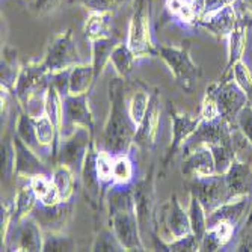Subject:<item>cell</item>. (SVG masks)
I'll return each mask as SVG.
<instances>
[{
	"mask_svg": "<svg viewBox=\"0 0 252 252\" xmlns=\"http://www.w3.org/2000/svg\"><path fill=\"white\" fill-rule=\"evenodd\" d=\"M107 93L110 109L103 127V150H107L113 156L127 154L130 148L134 145V134L137 126L133 123L128 112L124 79L118 76L117 79L110 80L107 86Z\"/></svg>",
	"mask_w": 252,
	"mask_h": 252,
	"instance_id": "1",
	"label": "cell"
},
{
	"mask_svg": "<svg viewBox=\"0 0 252 252\" xmlns=\"http://www.w3.org/2000/svg\"><path fill=\"white\" fill-rule=\"evenodd\" d=\"M109 226L126 251H145L139 220L136 216L134 193L128 185H110L107 192Z\"/></svg>",
	"mask_w": 252,
	"mask_h": 252,
	"instance_id": "2",
	"label": "cell"
},
{
	"mask_svg": "<svg viewBox=\"0 0 252 252\" xmlns=\"http://www.w3.org/2000/svg\"><path fill=\"white\" fill-rule=\"evenodd\" d=\"M151 0H133V12L127 29V45L137 58L157 56V47L150 31Z\"/></svg>",
	"mask_w": 252,
	"mask_h": 252,
	"instance_id": "3",
	"label": "cell"
},
{
	"mask_svg": "<svg viewBox=\"0 0 252 252\" xmlns=\"http://www.w3.org/2000/svg\"><path fill=\"white\" fill-rule=\"evenodd\" d=\"M50 86V71L41 62H28L21 65L12 93L20 107H25L33 98L45 95V91Z\"/></svg>",
	"mask_w": 252,
	"mask_h": 252,
	"instance_id": "4",
	"label": "cell"
},
{
	"mask_svg": "<svg viewBox=\"0 0 252 252\" xmlns=\"http://www.w3.org/2000/svg\"><path fill=\"white\" fill-rule=\"evenodd\" d=\"M157 56L166 63L175 82L185 91L190 93L201 76V70L193 62L189 49L178 47V45H158Z\"/></svg>",
	"mask_w": 252,
	"mask_h": 252,
	"instance_id": "5",
	"label": "cell"
},
{
	"mask_svg": "<svg viewBox=\"0 0 252 252\" xmlns=\"http://www.w3.org/2000/svg\"><path fill=\"white\" fill-rule=\"evenodd\" d=\"M205 93L212 94L216 100L219 117L236 127L239 113L245 106L249 104V100L234 79H220L219 82L212 83L205 89Z\"/></svg>",
	"mask_w": 252,
	"mask_h": 252,
	"instance_id": "6",
	"label": "cell"
},
{
	"mask_svg": "<svg viewBox=\"0 0 252 252\" xmlns=\"http://www.w3.org/2000/svg\"><path fill=\"white\" fill-rule=\"evenodd\" d=\"M42 63L50 73L71 70L73 66L83 63L71 29H66L50 39L42 58Z\"/></svg>",
	"mask_w": 252,
	"mask_h": 252,
	"instance_id": "7",
	"label": "cell"
},
{
	"mask_svg": "<svg viewBox=\"0 0 252 252\" xmlns=\"http://www.w3.org/2000/svg\"><path fill=\"white\" fill-rule=\"evenodd\" d=\"M93 142V130L88 127H77L70 136L59 137L55 165H66L74 174H80L85 157Z\"/></svg>",
	"mask_w": 252,
	"mask_h": 252,
	"instance_id": "8",
	"label": "cell"
},
{
	"mask_svg": "<svg viewBox=\"0 0 252 252\" xmlns=\"http://www.w3.org/2000/svg\"><path fill=\"white\" fill-rule=\"evenodd\" d=\"M44 231L39 223L32 218L26 216L18 222H14L9 228L8 239L2 246L6 251H25V252H38L42 251Z\"/></svg>",
	"mask_w": 252,
	"mask_h": 252,
	"instance_id": "9",
	"label": "cell"
},
{
	"mask_svg": "<svg viewBox=\"0 0 252 252\" xmlns=\"http://www.w3.org/2000/svg\"><path fill=\"white\" fill-rule=\"evenodd\" d=\"M77 127H88L93 131L95 127V120L89 106L88 94H68L63 97V117L59 130V137L70 136Z\"/></svg>",
	"mask_w": 252,
	"mask_h": 252,
	"instance_id": "10",
	"label": "cell"
},
{
	"mask_svg": "<svg viewBox=\"0 0 252 252\" xmlns=\"http://www.w3.org/2000/svg\"><path fill=\"white\" fill-rule=\"evenodd\" d=\"M162 212L163 213H160V218H162V230L158 231V239L165 245L192 233L189 213L180 204L177 195L171 196L168 204H165L162 207Z\"/></svg>",
	"mask_w": 252,
	"mask_h": 252,
	"instance_id": "11",
	"label": "cell"
},
{
	"mask_svg": "<svg viewBox=\"0 0 252 252\" xmlns=\"http://www.w3.org/2000/svg\"><path fill=\"white\" fill-rule=\"evenodd\" d=\"M190 193L199 199L207 215L218 209L223 202L230 201L225 177L220 174H213L207 177H193L190 185Z\"/></svg>",
	"mask_w": 252,
	"mask_h": 252,
	"instance_id": "12",
	"label": "cell"
},
{
	"mask_svg": "<svg viewBox=\"0 0 252 252\" xmlns=\"http://www.w3.org/2000/svg\"><path fill=\"white\" fill-rule=\"evenodd\" d=\"M233 128L234 127L230 123H226L220 117L215 120H201L196 130L185 142V145H183V153L188 154L196 147H201V145L213 147V145H218V144H222L228 139H231Z\"/></svg>",
	"mask_w": 252,
	"mask_h": 252,
	"instance_id": "13",
	"label": "cell"
},
{
	"mask_svg": "<svg viewBox=\"0 0 252 252\" xmlns=\"http://www.w3.org/2000/svg\"><path fill=\"white\" fill-rule=\"evenodd\" d=\"M73 213V202L61 201L58 204L45 205L38 202L31 216L39 223L44 233H62Z\"/></svg>",
	"mask_w": 252,
	"mask_h": 252,
	"instance_id": "14",
	"label": "cell"
},
{
	"mask_svg": "<svg viewBox=\"0 0 252 252\" xmlns=\"http://www.w3.org/2000/svg\"><path fill=\"white\" fill-rule=\"evenodd\" d=\"M14 147H15V163H14V175L31 180L32 177L45 174L52 175V171L47 163L41 158V156L26 145L20 137L14 136Z\"/></svg>",
	"mask_w": 252,
	"mask_h": 252,
	"instance_id": "15",
	"label": "cell"
},
{
	"mask_svg": "<svg viewBox=\"0 0 252 252\" xmlns=\"http://www.w3.org/2000/svg\"><path fill=\"white\" fill-rule=\"evenodd\" d=\"M158 123H160V97L157 93H153L145 117L136 127L134 145L139 147L141 150H151L156 142Z\"/></svg>",
	"mask_w": 252,
	"mask_h": 252,
	"instance_id": "16",
	"label": "cell"
},
{
	"mask_svg": "<svg viewBox=\"0 0 252 252\" xmlns=\"http://www.w3.org/2000/svg\"><path fill=\"white\" fill-rule=\"evenodd\" d=\"M225 183L228 188L230 201L239 196H252V165L236 158L225 174Z\"/></svg>",
	"mask_w": 252,
	"mask_h": 252,
	"instance_id": "17",
	"label": "cell"
},
{
	"mask_svg": "<svg viewBox=\"0 0 252 252\" xmlns=\"http://www.w3.org/2000/svg\"><path fill=\"white\" fill-rule=\"evenodd\" d=\"M171 123H172V137H171V145L168 148L166 160H171L175 153L183 148L185 142L192 136V133L196 130V127L201 123V117H192L189 113H183V112H171Z\"/></svg>",
	"mask_w": 252,
	"mask_h": 252,
	"instance_id": "18",
	"label": "cell"
},
{
	"mask_svg": "<svg viewBox=\"0 0 252 252\" xmlns=\"http://www.w3.org/2000/svg\"><path fill=\"white\" fill-rule=\"evenodd\" d=\"M251 204H252V198L249 195L226 201L207 215V223L209 226H212L218 222H228L236 228L242 222V219L248 216Z\"/></svg>",
	"mask_w": 252,
	"mask_h": 252,
	"instance_id": "19",
	"label": "cell"
},
{
	"mask_svg": "<svg viewBox=\"0 0 252 252\" xmlns=\"http://www.w3.org/2000/svg\"><path fill=\"white\" fill-rule=\"evenodd\" d=\"M181 172L185 177H207L216 174L215 171V160L210 147L201 145L195 150L185 154L181 163Z\"/></svg>",
	"mask_w": 252,
	"mask_h": 252,
	"instance_id": "20",
	"label": "cell"
},
{
	"mask_svg": "<svg viewBox=\"0 0 252 252\" xmlns=\"http://www.w3.org/2000/svg\"><path fill=\"white\" fill-rule=\"evenodd\" d=\"M252 25V15L248 18L239 14V21L233 32L228 35V59H226V68L222 74V79H225L228 74L233 71V66L242 61V56L246 49V39H248V31Z\"/></svg>",
	"mask_w": 252,
	"mask_h": 252,
	"instance_id": "21",
	"label": "cell"
},
{
	"mask_svg": "<svg viewBox=\"0 0 252 252\" xmlns=\"http://www.w3.org/2000/svg\"><path fill=\"white\" fill-rule=\"evenodd\" d=\"M97 154H98V148L93 142L88 150V154L85 157V162H83V166L80 171L85 193H86L88 199L94 205L97 204V201L101 199V195H103L101 189L104 186L98 177V172H97Z\"/></svg>",
	"mask_w": 252,
	"mask_h": 252,
	"instance_id": "22",
	"label": "cell"
},
{
	"mask_svg": "<svg viewBox=\"0 0 252 252\" xmlns=\"http://www.w3.org/2000/svg\"><path fill=\"white\" fill-rule=\"evenodd\" d=\"M239 21V12L236 11V8L233 5H228L219 11H216L215 14L209 15L207 18H204L198 23V26L204 28L207 32H210L212 35H215L216 38H228L233 32V29L236 28Z\"/></svg>",
	"mask_w": 252,
	"mask_h": 252,
	"instance_id": "23",
	"label": "cell"
},
{
	"mask_svg": "<svg viewBox=\"0 0 252 252\" xmlns=\"http://www.w3.org/2000/svg\"><path fill=\"white\" fill-rule=\"evenodd\" d=\"M134 193V205H136V216L139 220V228L142 239L145 240L147 234H151L153 225V201H151V190L148 189V181H142L133 188Z\"/></svg>",
	"mask_w": 252,
	"mask_h": 252,
	"instance_id": "24",
	"label": "cell"
},
{
	"mask_svg": "<svg viewBox=\"0 0 252 252\" xmlns=\"http://www.w3.org/2000/svg\"><path fill=\"white\" fill-rule=\"evenodd\" d=\"M120 41L113 36L91 41V61L89 62L94 68L95 79H98L103 74L107 63H110V56Z\"/></svg>",
	"mask_w": 252,
	"mask_h": 252,
	"instance_id": "25",
	"label": "cell"
},
{
	"mask_svg": "<svg viewBox=\"0 0 252 252\" xmlns=\"http://www.w3.org/2000/svg\"><path fill=\"white\" fill-rule=\"evenodd\" d=\"M95 73L91 62H83L70 70V93L71 95L88 94L91 86L95 82Z\"/></svg>",
	"mask_w": 252,
	"mask_h": 252,
	"instance_id": "26",
	"label": "cell"
},
{
	"mask_svg": "<svg viewBox=\"0 0 252 252\" xmlns=\"http://www.w3.org/2000/svg\"><path fill=\"white\" fill-rule=\"evenodd\" d=\"M39 202L38 196L35 195L31 183L28 180L26 185H23L15 198H14V215H12V223L14 222H18L21 219H25L26 216H31L32 210L35 209V205Z\"/></svg>",
	"mask_w": 252,
	"mask_h": 252,
	"instance_id": "27",
	"label": "cell"
},
{
	"mask_svg": "<svg viewBox=\"0 0 252 252\" xmlns=\"http://www.w3.org/2000/svg\"><path fill=\"white\" fill-rule=\"evenodd\" d=\"M85 35L89 41L112 36V12H89Z\"/></svg>",
	"mask_w": 252,
	"mask_h": 252,
	"instance_id": "28",
	"label": "cell"
},
{
	"mask_svg": "<svg viewBox=\"0 0 252 252\" xmlns=\"http://www.w3.org/2000/svg\"><path fill=\"white\" fill-rule=\"evenodd\" d=\"M74 172L66 165L56 163L52 171V181L61 196V201H70L74 193Z\"/></svg>",
	"mask_w": 252,
	"mask_h": 252,
	"instance_id": "29",
	"label": "cell"
},
{
	"mask_svg": "<svg viewBox=\"0 0 252 252\" xmlns=\"http://www.w3.org/2000/svg\"><path fill=\"white\" fill-rule=\"evenodd\" d=\"M15 134L20 137V139L25 142L26 145H29L31 148H33L38 154L42 150V147L38 142L36 137V130H35V118H32L28 112L20 110L18 117H17V123H15Z\"/></svg>",
	"mask_w": 252,
	"mask_h": 252,
	"instance_id": "30",
	"label": "cell"
},
{
	"mask_svg": "<svg viewBox=\"0 0 252 252\" xmlns=\"http://www.w3.org/2000/svg\"><path fill=\"white\" fill-rule=\"evenodd\" d=\"M29 183H31L35 195L38 196L39 202H42L45 205H52V204L61 202V196H59V193H58V190H56V188L53 185L50 175L41 174V175L32 177L29 180Z\"/></svg>",
	"mask_w": 252,
	"mask_h": 252,
	"instance_id": "31",
	"label": "cell"
},
{
	"mask_svg": "<svg viewBox=\"0 0 252 252\" xmlns=\"http://www.w3.org/2000/svg\"><path fill=\"white\" fill-rule=\"evenodd\" d=\"M134 61H136V56L130 50L127 42H120L110 56V63L113 66V70H115V73L123 79L128 77L130 73L133 71Z\"/></svg>",
	"mask_w": 252,
	"mask_h": 252,
	"instance_id": "32",
	"label": "cell"
},
{
	"mask_svg": "<svg viewBox=\"0 0 252 252\" xmlns=\"http://www.w3.org/2000/svg\"><path fill=\"white\" fill-rule=\"evenodd\" d=\"M44 113L61 130L62 117H63V97L61 95V93H59V91L53 85H50L47 88V91H45V97H44Z\"/></svg>",
	"mask_w": 252,
	"mask_h": 252,
	"instance_id": "33",
	"label": "cell"
},
{
	"mask_svg": "<svg viewBox=\"0 0 252 252\" xmlns=\"http://www.w3.org/2000/svg\"><path fill=\"white\" fill-rule=\"evenodd\" d=\"M188 213H189V219H190V228L192 233L199 239L204 237V234L209 230V223H207V212L202 207V204L199 202V199L190 193V199H189V207H188Z\"/></svg>",
	"mask_w": 252,
	"mask_h": 252,
	"instance_id": "34",
	"label": "cell"
},
{
	"mask_svg": "<svg viewBox=\"0 0 252 252\" xmlns=\"http://www.w3.org/2000/svg\"><path fill=\"white\" fill-rule=\"evenodd\" d=\"M212 154H213V160H215V171L216 174L223 175L230 166L233 165V162L237 158L234 147H233V141L228 139L222 144L213 145L210 147Z\"/></svg>",
	"mask_w": 252,
	"mask_h": 252,
	"instance_id": "35",
	"label": "cell"
},
{
	"mask_svg": "<svg viewBox=\"0 0 252 252\" xmlns=\"http://www.w3.org/2000/svg\"><path fill=\"white\" fill-rule=\"evenodd\" d=\"M134 175V168L127 154H118L113 160L112 185H130Z\"/></svg>",
	"mask_w": 252,
	"mask_h": 252,
	"instance_id": "36",
	"label": "cell"
},
{
	"mask_svg": "<svg viewBox=\"0 0 252 252\" xmlns=\"http://www.w3.org/2000/svg\"><path fill=\"white\" fill-rule=\"evenodd\" d=\"M42 251L45 252H70L76 251V240L62 233H44Z\"/></svg>",
	"mask_w": 252,
	"mask_h": 252,
	"instance_id": "37",
	"label": "cell"
},
{
	"mask_svg": "<svg viewBox=\"0 0 252 252\" xmlns=\"http://www.w3.org/2000/svg\"><path fill=\"white\" fill-rule=\"evenodd\" d=\"M91 251H95V252H121L126 249L121 245V242L118 240L117 234L113 233V230L109 226L97 234L93 246H91Z\"/></svg>",
	"mask_w": 252,
	"mask_h": 252,
	"instance_id": "38",
	"label": "cell"
},
{
	"mask_svg": "<svg viewBox=\"0 0 252 252\" xmlns=\"http://www.w3.org/2000/svg\"><path fill=\"white\" fill-rule=\"evenodd\" d=\"M166 9L172 17L186 23V25H195L196 23L190 0H166Z\"/></svg>",
	"mask_w": 252,
	"mask_h": 252,
	"instance_id": "39",
	"label": "cell"
},
{
	"mask_svg": "<svg viewBox=\"0 0 252 252\" xmlns=\"http://www.w3.org/2000/svg\"><path fill=\"white\" fill-rule=\"evenodd\" d=\"M150 98H151V94L145 93V91H136L131 95V98L128 100V112L136 126L144 120L145 113L148 110Z\"/></svg>",
	"mask_w": 252,
	"mask_h": 252,
	"instance_id": "40",
	"label": "cell"
},
{
	"mask_svg": "<svg viewBox=\"0 0 252 252\" xmlns=\"http://www.w3.org/2000/svg\"><path fill=\"white\" fill-rule=\"evenodd\" d=\"M233 79L234 82L240 86V89L246 94L249 104H252V73L249 71L248 65L243 61H239L234 66H233Z\"/></svg>",
	"mask_w": 252,
	"mask_h": 252,
	"instance_id": "41",
	"label": "cell"
},
{
	"mask_svg": "<svg viewBox=\"0 0 252 252\" xmlns=\"http://www.w3.org/2000/svg\"><path fill=\"white\" fill-rule=\"evenodd\" d=\"M113 160L115 156L107 150H98L97 154V172L103 185H112V172H113Z\"/></svg>",
	"mask_w": 252,
	"mask_h": 252,
	"instance_id": "42",
	"label": "cell"
},
{
	"mask_svg": "<svg viewBox=\"0 0 252 252\" xmlns=\"http://www.w3.org/2000/svg\"><path fill=\"white\" fill-rule=\"evenodd\" d=\"M14 163H15V147H14V137H5L2 141V174L5 178L14 175Z\"/></svg>",
	"mask_w": 252,
	"mask_h": 252,
	"instance_id": "43",
	"label": "cell"
},
{
	"mask_svg": "<svg viewBox=\"0 0 252 252\" xmlns=\"http://www.w3.org/2000/svg\"><path fill=\"white\" fill-rule=\"evenodd\" d=\"M165 248L166 251H172V252H195L199 251V239L193 233H190L185 237H180L166 243Z\"/></svg>",
	"mask_w": 252,
	"mask_h": 252,
	"instance_id": "44",
	"label": "cell"
},
{
	"mask_svg": "<svg viewBox=\"0 0 252 252\" xmlns=\"http://www.w3.org/2000/svg\"><path fill=\"white\" fill-rule=\"evenodd\" d=\"M126 2L127 0H89L83 6L88 12H112Z\"/></svg>",
	"mask_w": 252,
	"mask_h": 252,
	"instance_id": "45",
	"label": "cell"
},
{
	"mask_svg": "<svg viewBox=\"0 0 252 252\" xmlns=\"http://www.w3.org/2000/svg\"><path fill=\"white\" fill-rule=\"evenodd\" d=\"M237 128L246 136V139L252 144V104H248L242 109L237 117Z\"/></svg>",
	"mask_w": 252,
	"mask_h": 252,
	"instance_id": "46",
	"label": "cell"
},
{
	"mask_svg": "<svg viewBox=\"0 0 252 252\" xmlns=\"http://www.w3.org/2000/svg\"><path fill=\"white\" fill-rule=\"evenodd\" d=\"M50 85H53L62 97L70 93V70H62L56 73H50Z\"/></svg>",
	"mask_w": 252,
	"mask_h": 252,
	"instance_id": "47",
	"label": "cell"
},
{
	"mask_svg": "<svg viewBox=\"0 0 252 252\" xmlns=\"http://www.w3.org/2000/svg\"><path fill=\"white\" fill-rule=\"evenodd\" d=\"M199 117L201 120H215L219 117V110H218V104L216 100L213 98L212 94L205 93L204 98H202V104H201V110H199Z\"/></svg>",
	"mask_w": 252,
	"mask_h": 252,
	"instance_id": "48",
	"label": "cell"
},
{
	"mask_svg": "<svg viewBox=\"0 0 252 252\" xmlns=\"http://www.w3.org/2000/svg\"><path fill=\"white\" fill-rule=\"evenodd\" d=\"M225 245L222 243V240L210 230H207V233L204 234V237L199 242V251H207V252H215L219 251L220 248H223Z\"/></svg>",
	"mask_w": 252,
	"mask_h": 252,
	"instance_id": "49",
	"label": "cell"
},
{
	"mask_svg": "<svg viewBox=\"0 0 252 252\" xmlns=\"http://www.w3.org/2000/svg\"><path fill=\"white\" fill-rule=\"evenodd\" d=\"M59 3L61 0H33L31 5L38 15H49L58 9Z\"/></svg>",
	"mask_w": 252,
	"mask_h": 252,
	"instance_id": "50",
	"label": "cell"
},
{
	"mask_svg": "<svg viewBox=\"0 0 252 252\" xmlns=\"http://www.w3.org/2000/svg\"><path fill=\"white\" fill-rule=\"evenodd\" d=\"M236 2V0H202V3H204V14H202V18H207L209 15L215 14L216 11L228 6V5H233Z\"/></svg>",
	"mask_w": 252,
	"mask_h": 252,
	"instance_id": "51",
	"label": "cell"
},
{
	"mask_svg": "<svg viewBox=\"0 0 252 252\" xmlns=\"http://www.w3.org/2000/svg\"><path fill=\"white\" fill-rule=\"evenodd\" d=\"M246 226L251 228L252 226V204H251V209H249V213L246 216Z\"/></svg>",
	"mask_w": 252,
	"mask_h": 252,
	"instance_id": "52",
	"label": "cell"
},
{
	"mask_svg": "<svg viewBox=\"0 0 252 252\" xmlns=\"http://www.w3.org/2000/svg\"><path fill=\"white\" fill-rule=\"evenodd\" d=\"M243 5H245L246 11L251 12V15H252V0H243Z\"/></svg>",
	"mask_w": 252,
	"mask_h": 252,
	"instance_id": "53",
	"label": "cell"
},
{
	"mask_svg": "<svg viewBox=\"0 0 252 252\" xmlns=\"http://www.w3.org/2000/svg\"><path fill=\"white\" fill-rule=\"evenodd\" d=\"M76 2H77V3H80V5H85V3H88V2H89V0H76Z\"/></svg>",
	"mask_w": 252,
	"mask_h": 252,
	"instance_id": "54",
	"label": "cell"
},
{
	"mask_svg": "<svg viewBox=\"0 0 252 252\" xmlns=\"http://www.w3.org/2000/svg\"><path fill=\"white\" fill-rule=\"evenodd\" d=\"M25 2H28V3H32V2H33V0H25Z\"/></svg>",
	"mask_w": 252,
	"mask_h": 252,
	"instance_id": "55",
	"label": "cell"
}]
</instances>
